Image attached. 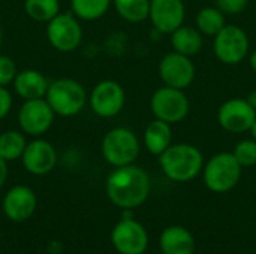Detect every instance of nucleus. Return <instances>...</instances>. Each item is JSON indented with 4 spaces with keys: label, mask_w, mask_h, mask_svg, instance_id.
Masks as SVG:
<instances>
[{
    "label": "nucleus",
    "mask_w": 256,
    "mask_h": 254,
    "mask_svg": "<svg viewBox=\"0 0 256 254\" xmlns=\"http://www.w3.org/2000/svg\"><path fill=\"white\" fill-rule=\"evenodd\" d=\"M219 126L230 133H244L249 132L256 120V111L249 105L246 99L232 97L225 100L218 109Z\"/></svg>",
    "instance_id": "nucleus-12"
},
{
    "label": "nucleus",
    "mask_w": 256,
    "mask_h": 254,
    "mask_svg": "<svg viewBox=\"0 0 256 254\" xmlns=\"http://www.w3.org/2000/svg\"><path fill=\"white\" fill-rule=\"evenodd\" d=\"M21 160L27 172L33 175H46L57 165V151L51 142L36 138L34 141L27 142Z\"/></svg>",
    "instance_id": "nucleus-15"
},
{
    "label": "nucleus",
    "mask_w": 256,
    "mask_h": 254,
    "mask_svg": "<svg viewBox=\"0 0 256 254\" xmlns=\"http://www.w3.org/2000/svg\"><path fill=\"white\" fill-rule=\"evenodd\" d=\"M232 154L243 168L254 166V165H256V141L252 138L242 139L234 147Z\"/></svg>",
    "instance_id": "nucleus-26"
},
{
    "label": "nucleus",
    "mask_w": 256,
    "mask_h": 254,
    "mask_svg": "<svg viewBox=\"0 0 256 254\" xmlns=\"http://www.w3.org/2000/svg\"><path fill=\"white\" fill-rule=\"evenodd\" d=\"M150 193L148 174L135 165L116 168L106 180L110 201L123 210H132L146 202Z\"/></svg>",
    "instance_id": "nucleus-1"
},
{
    "label": "nucleus",
    "mask_w": 256,
    "mask_h": 254,
    "mask_svg": "<svg viewBox=\"0 0 256 254\" xmlns=\"http://www.w3.org/2000/svg\"><path fill=\"white\" fill-rule=\"evenodd\" d=\"M54 118L56 112L52 111L45 97L24 100L16 114L20 130L24 135L34 138H40L42 135H45L51 129Z\"/></svg>",
    "instance_id": "nucleus-9"
},
{
    "label": "nucleus",
    "mask_w": 256,
    "mask_h": 254,
    "mask_svg": "<svg viewBox=\"0 0 256 254\" xmlns=\"http://www.w3.org/2000/svg\"><path fill=\"white\" fill-rule=\"evenodd\" d=\"M159 165L166 178L176 183H188L200 175L204 168V156L192 144H171L160 156Z\"/></svg>",
    "instance_id": "nucleus-2"
},
{
    "label": "nucleus",
    "mask_w": 256,
    "mask_h": 254,
    "mask_svg": "<svg viewBox=\"0 0 256 254\" xmlns=\"http://www.w3.org/2000/svg\"><path fill=\"white\" fill-rule=\"evenodd\" d=\"M196 76V69L190 57L171 51L159 61V78L164 85L186 90L192 85Z\"/></svg>",
    "instance_id": "nucleus-11"
},
{
    "label": "nucleus",
    "mask_w": 256,
    "mask_h": 254,
    "mask_svg": "<svg viewBox=\"0 0 256 254\" xmlns=\"http://www.w3.org/2000/svg\"><path fill=\"white\" fill-rule=\"evenodd\" d=\"M26 145V135L21 130H4L0 133V156L6 162L21 159Z\"/></svg>",
    "instance_id": "nucleus-23"
},
{
    "label": "nucleus",
    "mask_w": 256,
    "mask_h": 254,
    "mask_svg": "<svg viewBox=\"0 0 256 254\" xmlns=\"http://www.w3.org/2000/svg\"><path fill=\"white\" fill-rule=\"evenodd\" d=\"M184 0H150L148 19L156 31L162 34H171L184 24Z\"/></svg>",
    "instance_id": "nucleus-13"
},
{
    "label": "nucleus",
    "mask_w": 256,
    "mask_h": 254,
    "mask_svg": "<svg viewBox=\"0 0 256 254\" xmlns=\"http://www.w3.org/2000/svg\"><path fill=\"white\" fill-rule=\"evenodd\" d=\"M126 103V93L120 82L114 79L99 81L88 94L92 111L100 118L117 117Z\"/></svg>",
    "instance_id": "nucleus-10"
},
{
    "label": "nucleus",
    "mask_w": 256,
    "mask_h": 254,
    "mask_svg": "<svg viewBox=\"0 0 256 254\" xmlns=\"http://www.w3.org/2000/svg\"><path fill=\"white\" fill-rule=\"evenodd\" d=\"M6 178H8V162L0 156V189L6 183Z\"/></svg>",
    "instance_id": "nucleus-30"
},
{
    "label": "nucleus",
    "mask_w": 256,
    "mask_h": 254,
    "mask_svg": "<svg viewBox=\"0 0 256 254\" xmlns=\"http://www.w3.org/2000/svg\"><path fill=\"white\" fill-rule=\"evenodd\" d=\"M12 85L15 93L22 100H32V99H42L46 96L50 81L42 72L36 69H24V70H18Z\"/></svg>",
    "instance_id": "nucleus-17"
},
{
    "label": "nucleus",
    "mask_w": 256,
    "mask_h": 254,
    "mask_svg": "<svg viewBox=\"0 0 256 254\" xmlns=\"http://www.w3.org/2000/svg\"><path fill=\"white\" fill-rule=\"evenodd\" d=\"M249 0H216V7H219L225 15H238L242 13Z\"/></svg>",
    "instance_id": "nucleus-28"
},
{
    "label": "nucleus",
    "mask_w": 256,
    "mask_h": 254,
    "mask_svg": "<svg viewBox=\"0 0 256 254\" xmlns=\"http://www.w3.org/2000/svg\"><path fill=\"white\" fill-rule=\"evenodd\" d=\"M171 45H172V51L192 57L202 49L204 39L196 27L183 24L182 27H178L171 33Z\"/></svg>",
    "instance_id": "nucleus-20"
},
{
    "label": "nucleus",
    "mask_w": 256,
    "mask_h": 254,
    "mask_svg": "<svg viewBox=\"0 0 256 254\" xmlns=\"http://www.w3.org/2000/svg\"><path fill=\"white\" fill-rule=\"evenodd\" d=\"M250 40L248 33L236 24H226L213 37V52L226 66H237L249 55Z\"/></svg>",
    "instance_id": "nucleus-6"
},
{
    "label": "nucleus",
    "mask_w": 256,
    "mask_h": 254,
    "mask_svg": "<svg viewBox=\"0 0 256 254\" xmlns=\"http://www.w3.org/2000/svg\"><path fill=\"white\" fill-rule=\"evenodd\" d=\"M150 109L154 118L170 123L172 126L188 117L190 111V102L184 90L164 85L152 94Z\"/></svg>",
    "instance_id": "nucleus-7"
},
{
    "label": "nucleus",
    "mask_w": 256,
    "mask_h": 254,
    "mask_svg": "<svg viewBox=\"0 0 256 254\" xmlns=\"http://www.w3.org/2000/svg\"><path fill=\"white\" fill-rule=\"evenodd\" d=\"M2 39H3V30H2V25H0V45H2Z\"/></svg>",
    "instance_id": "nucleus-34"
},
{
    "label": "nucleus",
    "mask_w": 256,
    "mask_h": 254,
    "mask_svg": "<svg viewBox=\"0 0 256 254\" xmlns=\"http://www.w3.org/2000/svg\"><path fill=\"white\" fill-rule=\"evenodd\" d=\"M12 103H14V100H12L10 91L8 90V87L0 85V120H3L10 112Z\"/></svg>",
    "instance_id": "nucleus-29"
},
{
    "label": "nucleus",
    "mask_w": 256,
    "mask_h": 254,
    "mask_svg": "<svg viewBox=\"0 0 256 254\" xmlns=\"http://www.w3.org/2000/svg\"><path fill=\"white\" fill-rule=\"evenodd\" d=\"M45 99L56 115L64 118L78 115L88 102V96L82 84L70 78L51 81Z\"/></svg>",
    "instance_id": "nucleus-3"
},
{
    "label": "nucleus",
    "mask_w": 256,
    "mask_h": 254,
    "mask_svg": "<svg viewBox=\"0 0 256 254\" xmlns=\"http://www.w3.org/2000/svg\"><path fill=\"white\" fill-rule=\"evenodd\" d=\"M104 159L114 168L134 165L141 151V144L134 130L129 127H114L108 130L100 144Z\"/></svg>",
    "instance_id": "nucleus-4"
},
{
    "label": "nucleus",
    "mask_w": 256,
    "mask_h": 254,
    "mask_svg": "<svg viewBox=\"0 0 256 254\" xmlns=\"http://www.w3.org/2000/svg\"><path fill=\"white\" fill-rule=\"evenodd\" d=\"M246 100L249 102V105L256 111V91H252V93L246 97Z\"/></svg>",
    "instance_id": "nucleus-32"
},
{
    "label": "nucleus",
    "mask_w": 256,
    "mask_h": 254,
    "mask_svg": "<svg viewBox=\"0 0 256 254\" xmlns=\"http://www.w3.org/2000/svg\"><path fill=\"white\" fill-rule=\"evenodd\" d=\"M160 250L164 254H194L195 238L182 226L166 228L160 235Z\"/></svg>",
    "instance_id": "nucleus-19"
},
{
    "label": "nucleus",
    "mask_w": 256,
    "mask_h": 254,
    "mask_svg": "<svg viewBox=\"0 0 256 254\" xmlns=\"http://www.w3.org/2000/svg\"><path fill=\"white\" fill-rule=\"evenodd\" d=\"M112 6L122 19L132 24L146 21L150 13V0H112Z\"/></svg>",
    "instance_id": "nucleus-22"
},
{
    "label": "nucleus",
    "mask_w": 256,
    "mask_h": 254,
    "mask_svg": "<svg viewBox=\"0 0 256 254\" xmlns=\"http://www.w3.org/2000/svg\"><path fill=\"white\" fill-rule=\"evenodd\" d=\"M36 195L27 186L12 187L3 199V211L12 222H24L30 219L36 210Z\"/></svg>",
    "instance_id": "nucleus-16"
},
{
    "label": "nucleus",
    "mask_w": 256,
    "mask_h": 254,
    "mask_svg": "<svg viewBox=\"0 0 256 254\" xmlns=\"http://www.w3.org/2000/svg\"><path fill=\"white\" fill-rule=\"evenodd\" d=\"M146 150L153 156H160L172 144V127L170 123L154 118L147 124L142 135Z\"/></svg>",
    "instance_id": "nucleus-18"
},
{
    "label": "nucleus",
    "mask_w": 256,
    "mask_h": 254,
    "mask_svg": "<svg viewBox=\"0 0 256 254\" xmlns=\"http://www.w3.org/2000/svg\"><path fill=\"white\" fill-rule=\"evenodd\" d=\"M112 0H70L72 13L82 21H96L111 7Z\"/></svg>",
    "instance_id": "nucleus-24"
},
{
    "label": "nucleus",
    "mask_w": 256,
    "mask_h": 254,
    "mask_svg": "<svg viewBox=\"0 0 256 254\" xmlns=\"http://www.w3.org/2000/svg\"><path fill=\"white\" fill-rule=\"evenodd\" d=\"M111 241L120 254H142L148 246L146 229L134 219H122L112 229Z\"/></svg>",
    "instance_id": "nucleus-14"
},
{
    "label": "nucleus",
    "mask_w": 256,
    "mask_h": 254,
    "mask_svg": "<svg viewBox=\"0 0 256 254\" xmlns=\"http://www.w3.org/2000/svg\"><path fill=\"white\" fill-rule=\"evenodd\" d=\"M46 39L50 45L60 52H72L82 42V27L80 18L74 13H57L46 22Z\"/></svg>",
    "instance_id": "nucleus-8"
},
{
    "label": "nucleus",
    "mask_w": 256,
    "mask_h": 254,
    "mask_svg": "<svg viewBox=\"0 0 256 254\" xmlns=\"http://www.w3.org/2000/svg\"><path fill=\"white\" fill-rule=\"evenodd\" d=\"M226 25L225 13L216 6H206L198 10L195 16V27L202 36L214 37Z\"/></svg>",
    "instance_id": "nucleus-21"
},
{
    "label": "nucleus",
    "mask_w": 256,
    "mask_h": 254,
    "mask_svg": "<svg viewBox=\"0 0 256 254\" xmlns=\"http://www.w3.org/2000/svg\"><path fill=\"white\" fill-rule=\"evenodd\" d=\"M242 171L243 166L237 162L232 153H218L202 168L204 184L214 193H226L238 184Z\"/></svg>",
    "instance_id": "nucleus-5"
},
{
    "label": "nucleus",
    "mask_w": 256,
    "mask_h": 254,
    "mask_svg": "<svg viewBox=\"0 0 256 254\" xmlns=\"http://www.w3.org/2000/svg\"><path fill=\"white\" fill-rule=\"evenodd\" d=\"M249 66H250V69L256 73V48L249 54Z\"/></svg>",
    "instance_id": "nucleus-31"
},
{
    "label": "nucleus",
    "mask_w": 256,
    "mask_h": 254,
    "mask_svg": "<svg viewBox=\"0 0 256 254\" xmlns=\"http://www.w3.org/2000/svg\"><path fill=\"white\" fill-rule=\"evenodd\" d=\"M16 73H18V69H16L15 61L8 55L0 54V85L8 87L9 84H12Z\"/></svg>",
    "instance_id": "nucleus-27"
},
{
    "label": "nucleus",
    "mask_w": 256,
    "mask_h": 254,
    "mask_svg": "<svg viewBox=\"0 0 256 254\" xmlns=\"http://www.w3.org/2000/svg\"><path fill=\"white\" fill-rule=\"evenodd\" d=\"M249 133H250V138L256 141V120L254 121V124H252V127H250V130H249Z\"/></svg>",
    "instance_id": "nucleus-33"
},
{
    "label": "nucleus",
    "mask_w": 256,
    "mask_h": 254,
    "mask_svg": "<svg viewBox=\"0 0 256 254\" xmlns=\"http://www.w3.org/2000/svg\"><path fill=\"white\" fill-rule=\"evenodd\" d=\"M24 10L28 18L38 22H48L60 13L58 0H24Z\"/></svg>",
    "instance_id": "nucleus-25"
}]
</instances>
